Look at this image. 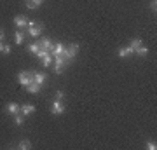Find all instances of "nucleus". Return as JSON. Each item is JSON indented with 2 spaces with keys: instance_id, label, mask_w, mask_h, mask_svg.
<instances>
[{
  "instance_id": "1",
  "label": "nucleus",
  "mask_w": 157,
  "mask_h": 150,
  "mask_svg": "<svg viewBox=\"0 0 157 150\" xmlns=\"http://www.w3.org/2000/svg\"><path fill=\"white\" fill-rule=\"evenodd\" d=\"M52 61H54V73H56V75H61V73H63V68L68 65V61L65 60V56H63V54L52 56Z\"/></svg>"
},
{
  "instance_id": "2",
  "label": "nucleus",
  "mask_w": 157,
  "mask_h": 150,
  "mask_svg": "<svg viewBox=\"0 0 157 150\" xmlns=\"http://www.w3.org/2000/svg\"><path fill=\"white\" fill-rule=\"evenodd\" d=\"M78 44H75V42H72V44L68 45V47H65V52H63V56H65V60H67L68 63L72 61V60H75V56L78 54Z\"/></svg>"
},
{
  "instance_id": "3",
  "label": "nucleus",
  "mask_w": 157,
  "mask_h": 150,
  "mask_svg": "<svg viewBox=\"0 0 157 150\" xmlns=\"http://www.w3.org/2000/svg\"><path fill=\"white\" fill-rule=\"evenodd\" d=\"M26 30H28V35H30V37H35V39H37V37L42 33V30H44V25L30 21V23H28V28H26Z\"/></svg>"
},
{
  "instance_id": "4",
  "label": "nucleus",
  "mask_w": 157,
  "mask_h": 150,
  "mask_svg": "<svg viewBox=\"0 0 157 150\" xmlns=\"http://www.w3.org/2000/svg\"><path fill=\"white\" fill-rule=\"evenodd\" d=\"M65 110H67V106H65V103L61 100L52 101V105H51V113L52 115H61V113H65Z\"/></svg>"
},
{
  "instance_id": "5",
  "label": "nucleus",
  "mask_w": 157,
  "mask_h": 150,
  "mask_svg": "<svg viewBox=\"0 0 157 150\" xmlns=\"http://www.w3.org/2000/svg\"><path fill=\"white\" fill-rule=\"evenodd\" d=\"M37 58L44 63V67H51V63H52V54L45 49H40L39 52H37Z\"/></svg>"
},
{
  "instance_id": "6",
  "label": "nucleus",
  "mask_w": 157,
  "mask_h": 150,
  "mask_svg": "<svg viewBox=\"0 0 157 150\" xmlns=\"http://www.w3.org/2000/svg\"><path fill=\"white\" fill-rule=\"evenodd\" d=\"M17 82L21 84L23 87H26V86L32 82V72H26V70L19 72V73H17Z\"/></svg>"
},
{
  "instance_id": "7",
  "label": "nucleus",
  "mask_w": 157,
  "mask_h": 150,
  "mask_svg": "<svg viewBox=\"0 0 157 150\" xmlns=\"http://www.w3.org/2000/svg\"><path fill=\"white\" fill-rule=\"evenodd\" d=\"M21 112V106L17 105V103H14V101H11V103H7V106H6V113L7 115H16V113H19Z\"/></svg>"
},
{
  "instance_id": "8",
  "label": "nucleus",
  "mask_w": 157,
  "mask_h": 150,
  "mask_svg": "<svg viewBox=\"0 0 157 150\" xmlns=\"http://www.w3.org/2000/svg\"><path fill=\"white\" fill-rule=\"evenodd\" d=\"M28 23L30 21L25 16H16L14 17V26L19 28V30H26V28H28Z\"/></svg>"
},
{
  "instance_id": "9",
  "label": "nucleus",
  "mask_w": 157,
  "mask_h": 150,
  "mask_svg": "<svg viewBox=\"0 0 157 150\" xmlns=\"http://www.w3.org/2000/svg\"><path fill=\"white\" fill-rule=\"evenodd\" d=\"M131 54H135V51H133V47H119L117 49V56L121 58V60H124V58H129Z\"/></svg>"
},
{
  "instance_id": "10",
  "label": "nucleus",
  "mask_w": 157,
  "mask_h": 150,
  "mask_svg": "<svg viewBox=\"0 0 157 150\" xmlns=\"http://www.w3.org/2000/svg\"><path fill=\"white\" fill-rule=\"evenodd\" d=\"M49 52L52 56H59V54H63V52H65V45H63L61 42H56V44H52V47H51Z\"/></svg>"
},
{
  "instance_id": "11",
  "label": "nucleus",
  "mask_w": 157,
  "mask_h": 150,
  "mask_svg": "<svg viewBox=\"0 0 157 150\" xmlns=\"http://www.w3.org/2000/svg\"><path fill=\"white\" fill-rule=\"evenodd\" d=\"M21 113L25 117L33 115V113H35V106L32 105V103H25V105H21Z\"/></svg>"
},
{
  "instance_id": "12",
  "label": "nucleus",
  "mask_w": 157,
  "mask_h": 150,
  "mask_svg": "<svg viewBox=\"0 0 157 150\" xmlns=\"http://www.w3.org/2000/svg\"><path fill=\"white\" fill-rule=\"evenodd\" d=\"M40 89H42V86H40V84H37V82H33V80L26 86V91H28V93H32V94H39Z\"/></svg>"
},
{
  "instance_id": "13",
  "label": "nucleus",
  "mask_w": 157,
  "mask_h": 150,
  "mask_svg": "<svg viewBox=\"0 0 157 150\" xmlns=\"http://www.w3.org/2000/svg\"><path fill=\"white\" fill-rule=\"evenodd\" d=\"M32 80L40 84V86H44V82L47 80V75L45 73H32Z\"/></svg>"
},
{
  "instance_id": "14",
  "label": "nucleus",
  "mask_w": 157,
  "mask_h": 150,
  "mask_svg": "<svg viewBox=\"0 0 157 150\" xmlns=\"http://www.w3.org/2000/svg\"><path fill=\"white\" fill-rule=\"evenodd\" d=\"M39 44H40V47H42V49L51 51V47H52V40H51L49 37H44V39H42V40L39 42Z\"/></svg>"
},
{
  "instance_id": "15",
  "label": "nucleus",
  "mask_w": 157,
  "mask_h": 150,
  "mask_svg": "<svg viewBox=\"0 0 157 150\" xmlns=\"http://www.w3.org/2000/svg\"><path fill=\"white\" fill-rule=\"evenodd\" d=\"M17 148H19V150H30V148H32V141L26 140V138H23L21 141L17 143Z\"/></svg>"
},
{
  "instance_id": "16",
  "label": "nucleus",
  "mask_w": 157,
  "mask_h": 150,
  "mask_svg": "<svg viewBox=\"0 0 157 150\" xmlns=\"http://www.w3.org/2000/svg\"><path fill=\"white\" fill-rule=\"evenodd\" d=\"M42 4H44V0H26V7L28 9H37Z\"/></svg>"
},
{
  "instance_id": "17",
  "label": "nucleus",
  "mask_w": 157,
  "mask_h": 150,
  "mask_svg": "<svg viewBox=\"0 0 157 150\" xmlns=\"http://www.w3.org/2000/svg\"><path fill=\"white\" fill-rule=\"evenodd\" d=\"M136 56H140V58H147L148 56V49H147L145 45H141V47H138V49L135 51Z\"/></svg>"
},
{
  "instance_id": "18",
  "label": "nucleus",
  "mask_w": 157,
  "mask_h": 150,
  "mask_svg": "<svg viewBox=\"0 0 157 150\" xmlns=\"http://www.w3.org/2000/svg\"><path fill=\"white\" fill-rule=\"evenodd\" d=\"M141 45H143L141 39H131V42H129V47H133V51H136L138 47H141Z\"/></svg>"
},
{
  "instance_id": "19",
  "label": "nucleus",
  "mask_w": 157,
  "mask_h": 150,
  "mask_svg": "<svg viewBox=\"0 0 157 150\" xmlns=\"http://www.w3.org/2000/svg\"><path fill=\"white\" fill-rule=\"evenodd\" d=\"M40 49H42V47H40V44H39V42H33V44H32V45L28 47V51L32 52V54H35V56H37V52H39Z\"/></svg>"
},
{
  "instance_id": "20",
  "label": "nucleus",
  "mask_w": 157,
  "mask_h": 150,
  "mask_svg": "<svg viewBox=\"0 0 157 150\" xmlns=\"http://www.w3.org/2000/svg\"><path fill=\"white\" fill-rule=\"evenodd\" d=\"M14 122H16V126H23V122H25V115H23L21 112L14 115Z\"/></svg>"
},
{
  "instance_id": "21",
  "label": "nucleus",
  "mask_w": 157,
  "mask_h": 150,
  "mask_svg": "<svg viewBox=\"0 0 157 150\" xmlns=\"http://www.w3.org/2000/svg\"><path fill=\"white\" fill-rule=\"evenodd\" d=\"M23 40H25V33H23V30H17V32H16V44L21 45Z\"/></svg>"
},
{
  "instance_id": "22",
  "label": "nucleus",
  "mask_w": 157,
  "mask_h": 150,
  "mask_svg": "<svg viewBox=\"0 0 157 150\" xmlns=\"http://www.w3.org/2000/svg\"><path fill=\"white\" fill-rule=\"evenodd\" d=\"M147 148H148V150H155L157 148V143H155V141H152V140H148V141H147Z\"/></svg>"
},
{
  "instance_id": "23",
  "label": "nucleus",
  "mask_w": 157,
  "mask_h": 150,
  "mask_svg": "<svg viewBox=\"0 0 157 150\" xmlns=\"http://www.w3.org/2000/svg\"><path fill=\"white\" fill-rule=\"evenodd\" d=\"M150 11L155 14V11H157V0H150Z\"/></svg>"
},
{
  "instance_id": "24",
  "label": "nucleus",
  "mask_w": 157,
  "mask_h": 150,
  "mask_svg": "<svg viewBox=\"0 0 157 150\" xmlns=\"http://www.w3.org/2000/svg\"><path fill=\"white\" fill-rule=\"evenodd\" d=\"M54 98H56V100H61V101H63V98H65V93H63V91H56Z\"/></svg>"
},
{
  "instance_id": "25",
  "label": "nucleus",
  "mask_w": 157,
  "mask_h": 150,
  "mask_svg": "<svg viewBox=\"0 0 157 150\" xmlns=\"http://www.w3.org/2000/svg\"><path fill=\"white\" fill-rule=\"evenodd\" d=\"M2 52H4V54H11V45H9V44H4V49H2Z\"/></svg>"
},
{
  "instance_id": "26",
  "label": "nucleus",
  "mask_w": 157,
  "mask_h": 150,
  "mask_svg": "<svg viewBox=\"0 0 157 150\" xmlns=\"http://www.w3.org/2000/svg\"><path fill=\"white\" fill-rule=\"evenodd\" d=\"M2 40H4V32L0 30V42H2Z\"/></svg>"
}]
</instances>
